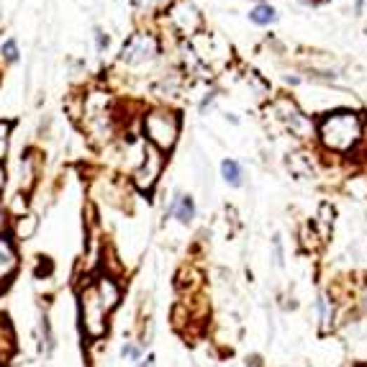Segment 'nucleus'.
<instances>
[{
    "instance_id": "23",
    "label": "nucleus",
    "mask_w": 367,
    "mask_h": 367,
    "mask_svg": "<svg viewBox=\"0 0 367 367\" xmlns=\"http://www.w3.org/2000/svg\"><path fill=\"white\" fill-rule=\"evenodd\" d=\"M15 121L11 119H0V162H6L8 149H11V136H13Z\"/></svg>"
},
{
    "instance_id": "9",
    "label": "nucleus",
    "mask_w": 367,
    "mask_h": 367,
    "mask_svg": "<svg viewBox=\"0 0 367 367\" xmlns=\"http://www.w3.org/2000/svg\"><path fill=\"white\" fill-rule=\"evenodd\" d=\"M39 178H41V154L29 147L21 152V159H18V190L29 195L36 187Z\"/></svg>"
},
{
    "instance_id": "26",
    "label": "nucleus",
    "mask_w": 367,
    "mask_h": 367,
    "mask_svg": "<svg viewBox=\"0 0 367 367\" xmlns=\"http://www.w3.org/2000/svg\"><path fill=\"white\" fill-rule=\"evenodd\" d=\"M93 36H95V49H98V54H103L105 49H108V44H111V36L105 34L103 29H95L93 31Z\"/></svg>"
},
{
    "instance_id": "12",
    "label": "nucleus",
    "mask_w": 367,
    "mask_h": 367,
    "mask_svg": "<svg viewBox=\"0 0 367 367\" xmlns=\"http://www.w3.org/2000/svg\"><path fill=\"white\" fill-rule=\"evenodd\" d=\"M18 342H15V329L8 316H0V367L13 360Z\"/></svg>"
},
{
    "instance_id": "33",
    "label": "nucleus",
    "mask_w": 367,
    "mask_h": 367,
    "mask_svg": "<svg viewBox=\"0 0 367 367\" xmlns=\"http://www.w3.org/2000/svg\"><path fill=\"white\" fill-rule=\"evenodd\" d=\"M0 83H3V72H0Z\"/></svg>"
},
{
    "instance_id": "22",
    "label": "nucleus",
    "mask_w": 367,
    "mask_h": 367,
    "mask_svg": "<svg viewBox=\"0 0 367 367\" xmlns=\"http://www.w3.org/2000/svg\"><path fill=\"white\" fill-rule=\"evenodd\" d=\"M144 349L147 347L142 345V342H134V339H126L124 345H121V360L124 362H139L144 357Z\"/></svg>"
},
{
    "instance_id": "14",
    "label": "nucleus",
    "mask_w": 367,
    "mask_h": 367,
    "mask_svg": "<svg viewBox=\"0 0 367 367\" xmlns=\"http://www.w3.org/2000/svg\"><path fill=\"white\" fill-rule=\"evenodd\" d=\"M298 239H300V249H303V252H308V255H314V252H319V249H321L323 244H326V241L321 239V234H319V232L314 229V224H311V221L300 226Z\"/></svg>"
},
{
    "instance_id": "10",
    "label": "nucleus",
    "mask_w": 367,
    "mask_h": 367,
    "mask_svg": "<svg viewBox=\"0 0 367 367\" xmlns=\"http://www.w3.org/2000/svg\"><path fill=\"white\" fill-rule=\"evenodd\" d=\"M165 216L178 218V224H182V226L193 224V218H195V201L187 193H180V190H178V193L170 198V203H167Z\"/></svg>"
},
{
    "instance_id": "29",
    "label": "nucleus",
    "mask_w": 367,
    "mask_h": 367,
    "mask_svg": "<svg viewBox=\"0 0 367 367\" xmlns=\"http://www.w3.org/2000/svg\"><path fill=\"white\" fill-rule=\"evenodd\" d=\"M6 185H8V170H6V162H0V201H3Z\"/></svg>"
},
{
    "instance_id": "7",
    "label": "nucleus",
    "mask_w": 367,
    "mask_h": 367,
    "mask_svg": "<svg viewBox=\"0 0 367 367\" xmlns=\"http://www.w3.org/2000/svg\"><path fill=\"white\" fill-rule=\"evenodd\" d=\"M93 288H95L98 298H100V303L105 306V311L113 316V311L121 306V300H124V285H121L119 277L108 275V272H95V275L91 277Z\"/></svg>"
},
{
    "instance_id": "8",
    "label": "nucleus",
    "mask_w": 367,
    "mask_h": 367,
    "mask_svg": "<svg viewBox=\"0 0 367 367\" xmlns=\"http://www.w3.org/2000/svg\"><path fill=\"white\" fill-rule=\"evenodd\" d=\"M21 270V255H18V244L13 241L11 234H0V285H11Z\"/></svg>"
},
{
    "instance_id": "20",
    "label": "nucleus",
    "mask_w": 367,
    "mask_h": 367,
    "mask_svg": "<svg viewBox=\"0 0 367 367\" xmlns=\"http://www.w3.org/2000/svg\"><path fill=\"white\" fill-rule=\"evenodd\" d=\"M21 60V46H18V39L8 36L0 41V62L3 65H15Z\"/></svg>"
},
{
    "instance_id": "25",
    "label": "nucleus",
    "mask_w": 367,
    "mask_h": 367,
    "mask_svg": "<svg viewBox=\"0 0 367 367\" xmlns=\"http://www.w3.org/2000/svg\"><path fill=\"white\" fill-rule=\"evenodd\" d=\"M272 244V262H275V267H283L285 265V249H283V236L280 234H275L270 239Z\"/></svg>"
},
{
    "instance_id": "27",
    "label": "nucleus",
    "mask_w": 367,
    "mask_h": 367,
    "mask_svg": "<svg viewBox=\"0 0 367 367\" xmlns=\"http://www.w3.org/2000/svg\"><path fill=\"white\" fill-rule=\"evenodd\" d=\"M0 234H11V213L3 201H0Z\"/></svg>"
},
{
    "instance_id": "3",
    "label": "nucleus",
    "mask_w": 367,
    "mask_h": 367,
    "mask_svg": "<svg viewBox=\"0 0 367 367\" xmlns=\"http://www.w3.org/2000/svg\"><path fill=\"white\" fill-rule=\"evenodd\" d=\"M77 314H80V329L83 337L91 345H100L108 331H111V314L105 311V306L98 298L95 288H93L91 277L85 280V285L77 288Z\"/></svg>"
},
{
    "instance_id": "2",
    "label": "nucleus",
    "mask_w": 367,
    "mask_h": 367,
    "mask_svg": "<svg viewBox=\"0 0 367 367\" xmlns=\"http://www.w3.org/2000/svg\"><path fill=\"white\" fill-rule=\"evenodd\" d=\"M182 121L170 105H152L142 113V139L162 154H170L180 139Z\"/></svg>"
},
{
    "instance_id": "24",
    "label": "nucleus",
    "mask_w": 367,
    "mask_h": 367,
    "mask_svg": "<svg viewBox=\"0 0 367 367\" xmlns=\"http://www.w3.org/2000/svg\"><path fill=\"white\" fill-rule=\"evenodd\" d=\"M54 262L49 257H36V267H34V280H52Z\"/></svg>"
},
{
    "instance_id": "30",
    "label": "nucleus",
    "mask_w": 367,
    "mask_h": 367,
    "mask_svg": "<svg viewBox=\"0 0 367 367\" xmlns=\"http://www.w3.org/2000/svg\"><path fill=\"white\" fill-rule=\"evenodd\" d=\"M136 367H157V357H154V352H149L147 357H142V360L136 362Z\"/></svg>"
},
{
    "instance_id": "32",
    "label": "nucleus",
    "mask_w": 367,
    "mask_h": 367,
    "mask_svg": "<svg viewBox=\"0 0 367 367\" xmlns=\"http://www.w3.org/2000/svg\"><path fill=\"white\" fill-rule=\"evenodd\" d=\"M0 41H3V31H0Z\"/></svg>"
},
{
    "instance_id": "6",
    "label": "nucleus",
    "mask_w": 367,
    "mask_h": 367,
    "mask_svg": "<svg viewBox=\"0 0 367 367\" xmlns=\"http://www.w3.org/2000/svg\"><path fill=\"white\" fill-rule=\"evenodd\" d=\"M159 49L162 46H159L157 34H152V31H134L124 41V46H121L119 62L126 65V67H142V65H149V62L157 60Z\"/></svg>"
},
{
    "instance_id": "19",
    "label": "nucleus",
    "mask_w": 367,
    "mask_h": 367,
    "mask_svg": "<svg viewBox=\"0 0 367 367\" xmlns=\"http://www.w3.org/2000/svg\"><path fill=\"white\" fill-rule=\"evenodd\" d=\"M249 21L255 23V26H272L277 21V11L270 6V3H260L249 11Z\"/></svg>"
},
{
    "instance_id": "21",
    "label": "nucleus",
    "mask_w": 367,
    "mask_h": 367,
    "mask_svg": "<svg viewBox=\"0 0 367 367\" xmlns=\"http://www.w3.org/2000/svg\"><path fill=\"white\" fill-rule=\"evenodd\" d=\"M29 206H31L29 195L21 193V190L13 193L6 201V208H8V213H11V218H18V216H23V213H29Z\"/></svg>"
},
{
    "instance_id": "13",
    "label": "nucleus",
    "mask_w": 367,
    "mask_h": 367,
    "mask_svg": "<svg viewBox=\"0 0 367 367\" xmlns=\"http://www.w3.org/2000/svg\"><path fill=\"white\" fill-rule=\"evenodd\" d=\"M314 308H316V319H319V329H321V334H329L331 326H334V300L321 293V295L316 298Z\"/></svg>"
},
{
    "instance_id": "28",
    "label": "nucleus",
    "mask_w": 367,
    "mask_h": 367,
    "mask_svg": "<svg viewBox=\"0 0 367 367\" xmlns=\"http://www.w3.org/2000/svg\"><path fill=\"white\" fill-rule=\"evenodd\" d=\"M213 100H216V91L206 93V98H203L201 105H198V111H201V116H206V111H208L211 105H213Z\"/></svg>"
},
{
    "instance_id": "1",
    "label": "nucleus",
    "mask_w": 367,
    "mask_h": 367,
    "mask_svg": "<svg viewBox=\"0 0 367 367\" xmlns=\"http://www.w3.org/2000/svg\"><path fill=\"white\" fill-rule=\"evenodd\" d=\"M314 134L323 154L352 157L365 142V119L352 108H334L316 121Z\"/></svg>"
},
{
    "instance_id": "17",
    "label": "nucleus",
    "mask_w": 367,
    "mask_h": 367,
    "mask_svg": "<svg viewBox=\"0 0 367 367\" xmlns=\"http://www.w3.org/2000/svg\"><path fill=\"white\" fill-rule=\"evenodd\" d=\"M173 0H131L136 15H147V18H154V15H162L167 11Z\"/></svg>"
},
{
    "instance_id": "11",
    "label": "nucleus",
    "mask_w": 367,
    "mask_h": 367,
    "mask_svg": "<svg viewBox=\"0 0 367 367\" xmlns=\"http://www.w3.org/2000/svg\"><path fill=\"white\" fill-rule=\"evenodd\" d=\"M39 232V216L36 213H23L18 218H11V236H13L15 244L21 241H31Z\"/></svg>"
},
{
    "instance_id": "15",
    "label": "nucleus",
    "mask_w": 367,
    "mask_h": 367,
    "mask_svg": "<svg viewBox=\"0 0 367 367\" xmlns=\"http://www.w3.org/2000/svg\"><path fill=\"white\" fill-rule=\"evenodd\" d=\"M39 331H41V352H44L46 360H52L54 349H57V334L52 329V319L46 314L39 319Z\"/></svg>"
},
{
    "instance_id": "4",
    "label": "nucleus",
    "mask_w": 367,
    "mask_h": 367,
    "mask_svg": "<svg viewBox=\"0 0 367 367\" xmlns=\"http://www.w3.org/2000/svg\"><path fill=\"white\" fill-rule=\"evenodd\" d=\"M162 21L167 23V29L173 31L175 36L185 39V41H193L203 31V15L193 6V0H173L162 13Z\"/></svg>"
},
{
    "instance_id": "16",
    "label": "nucleus",
    "mask_w": 367,
    "mask_h": 367,
    "mask_svg": "<svg viewBox=\"0 0 367 367\" xmlns=\"http://www.w3.org/2000/svg\"><path fill=\"white\" fill-rule=\"evenodd\" d=\"M221 178L226 180V185L241 187L244 185V167H241L236 159L226 157L224 162H221Z\"/></svg>"
},
{
    "instance_id": "18",
    "label": "nucleus",
    "mask_w": 367,
    "mask_h": 367,
    "mask_svg": "<svg viewBox=\"0 0 367 367\" xmlns=\"http://www.w3.org/2000/svg\"><path fill=\"white\" fill-rule=\"evenodd\" d=\"M288 167H291V173L295 175V178H311V175H314V162H311V157H308V154H300V152L288 154Z\"/></svg>"
},
{
    "instance_id": "5",
    "label": "nucleus",
    "mask_w": 367,
    "mask_h": 367,
    "mask_svg": "<svg viewBox=\"0 0 367 367\" xmlns=\"http://www.w3.org/2000/svg\"><path fill=\"white\" fill-rule=\"evenodd\" d=\"M165 167H167V154H162V152L154 149L152 144L144 142L142 162H139V165L134 167V173H131V185L142 195L154 193V187L159 185L162 175H165Z\"/></svg>"
},
{
    "instance_id": "31",
    "label": "nucleus",
    "mask_w": 367,
    "mask_h": 367,
    "mask_svg": "<svg viewBox=\"0 0 367 367\" xmlns=\"http://www.w3.org/2000/svg\"><path fill=\"white\" fill-rule=\"evenodd\" d=\"M365 3H367V0H354V15H362V11H365Z\"/></svg>"
}]
</instances>
